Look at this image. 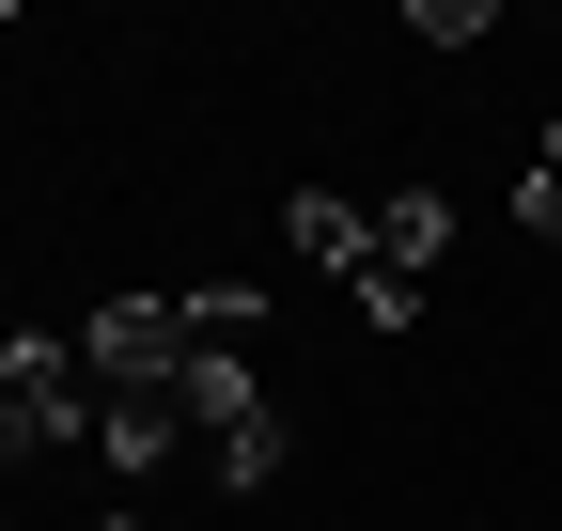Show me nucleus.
<instances>
[{
    "label": "nucleus",
    "instance_id": "f257e3e1",
    "mask_svg": "<svg viewBox=\"0 0 562 531\" xmlns=\"http://www.w3.org/2000/svg\"><path fill=\"white\" fill-rule=\"evenodd\" d=\"M94 360L79 328H0V470H32V453H79L94 438Z\"/></svg>",
    "mask_w": 562,
    "mask_h": 531
},
{
    "label": "nucleus",
    "instance_id": "f03ea898",
    "mask_svg": "<svg viewBox=\"0 0 562 531\" xmlns=\"http://www.w3.org/2000/svg\"><path fill=\"white\" fill-rule=\"evenodd\" d=\"M188 438L220 453V485H235V500L281 485V391L250 375V344H203V375H188Z\"/></svg>",
    "mask_w": 562,
    "mask_h": 531
},
{
    "label": "nucleus",
    "instance_id": "7ed1b4c3",
    "mask_svg": "<svg viewBox=\"0 0 562 531\" xmlns=\"http://www.w3.org/2000/svg\"><path fill=\"white\" fill-rule=\"evenodd\" d=\"M79 360H94V391H172V407H188V375H203V313H188V297H94Z\"/></svg>",
    "mask_w": 562,
    "mask_h": 531
},
{
    "label": "nucleus",
    "instance_id": "20e7f679",
    "mask_svg": "<svg viewBox=\"0 0 562 531\" xmlns=\"http://www.w3.org/2000/svg\"><path fill=\"white\" fill-rule=\"evenodd\" d=\"M438 250H453V204H438V188H391V204H375V282H360V328H406Z\"/></svg>",
    "mask_w": 562,
    "mask_h": 531
},
{
    "label": "nucleus",
    "instance_id": "39448f33",
    "mask_svg": "<svg viewBox=\"0 0 562 531\" xmlns=\"http://www.w3.org/2000/svg\"><path fill=\"white\" fill-rule=\"evenodd\" d=\"M281 235H297L328 282H344V297L375 282V204H344V188H297V204H281Z\"/></svg>",
    "mask_w": 562,
    "mask_h": 531
},
{
    "label": "nucleus",
    "instance_id": "423d86ee",
    "mask_svg": "<svg viewBox=\"0 0 562 531\" xmlns=\"http://www.w3.org/2000/svg\"><path fill=\"white\" fill-rule=\"evenodd\" d=\"M94 453H110L125 485L172 470V453H188V407H172V391H110V407H94Z\"/></svg>",
    "mask_w": 562,
    "mask_h": 531
},
{
    "label": "nucleus",
    "instance_id": "0eeeda50",
    "mask_svg": "<svg viewBox=\"0 0 562 531\" xmlns=\"http://www.w3.org/2000/svg\"><path fill=\"white\" fill-rule=\"evenodd\" d=\"M406 32H422V47H484L501 16H484V0H406Z\"/></svg>",
    "mask_w": 562,
    "mask_h": 531
},
{
    "label": "nucleus",
    "instance_id": "6e6552de",
    "mask_svg": "<svg viewBox=\"0 0 562 531\" xmlns=\"http://www.w3.org/2000/svg\"><path fill=\"white\" fill-rule=\"evenodd\" d=\"M516 235H531V250H562V172H531V188H516Z\"/></svg>",
    "mask_w": 562,
    "mask_h": 531
},
{
    "label": "nucleus",
    "instance_id": "1a4fd4ad",
    "mask_svg": "<svg viewBox=\"0 0 562 531\" xmlns=\"http://www.w3.org/2000/svg\"><path fill=\"white\" fill-rule=\"evenodd\" d=\"M547 172H562V110H547Z\"/></svg>",
    "mask_w": 562,
    "mask_h": 531
},
{
    "label": "nucleus",
    "instance_id": "9d476101",
    "mask_svg": "<svg viewBox=\"0 0 562 531\" xmlns=\"http://www.w3.org/2000/svg\"><path fill=\"white\" fill-rule=\"evenodd\" d=\"M94 531H140V516H94Z\"/></svg>",
    "mask_w": 562,
    "mask_h": 531
}]
</instances>
